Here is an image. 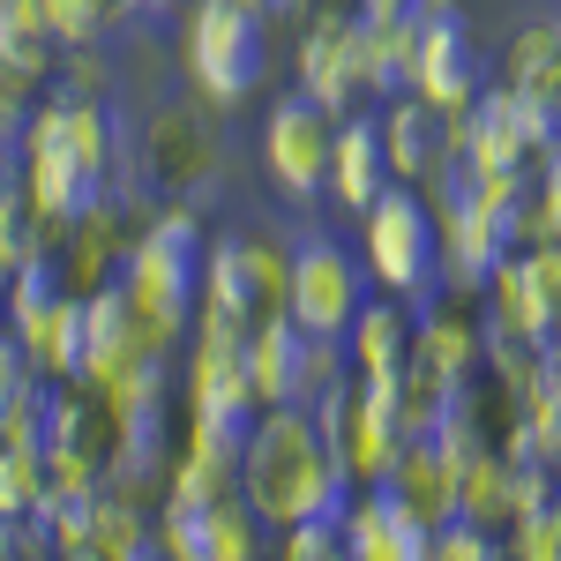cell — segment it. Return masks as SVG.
<instances>
[{
	"label": "cell",
	"mask_w": 561,
	"mask_h": 561,
	"mask_svg": "<svg viewBox=\"0 0 561 561\" xmlns=\"http://www.w3.org/2000/svg\"><path fill=\"white\" fill-rule=\"evenodd\" d=\"M300 98H314L330 121L345 113V105H359L367 90H375V60H367V15L359 23H314L300 45Z\"/></svg>",
	"instance_id": "ba28073f"
},
{
	"label": "cell",
	"mask_w": 561,
	"mask_h": 561,
	"mask_svg": "<svg viewBox=\"0 0 561 561\" xmlns=\"http://www.w3.org/2000/svg\"><path fill=\"white\" fill-rule=\"evenodd\" d=\"M337 524H345L352 561H427V539H434V524H420L389 486H352Z\"/></svg>",
	"instance_id": "9c48e42d"
},
{
	"label": "cell",
	"mask_w": 561,
	"mask_h": 561,
	"mask_svg": "<svg viewBox=\"0 0 561 561\" xmlns=\"http://www.w3.org/2000/svg\"><path fill=\"white\" fill-rule=\"evenodd\" d=\"M412 0H367V15H404Z\"/></svg>",
	"instance_id": "484cf974"
},
{
	"label": "cell",
	"mask_w": 561,
	"mask_h": 561,
	"mask_svg": "<svg viewBox=\"0 0 561 561\" xmlns=\"http://www.w3.org/2000/svg\"><path fill=\"white\" fill-rule=\"evenodd\" d=\"M510 554H517V561H561V502H554V510H539V517H517Z\"/></svg>",
	"instance_id": "cb8c5ba5"
},
{
	"label": "cell",
	"mask_w": 561,
	"mask_h": 561,
	"mask_svg": "<svg viewBox=\"0 0 561 561\" xmlns=\"http://www.w3.org/2000/svg\"><path fill=\"white\" fill-rule=\"evenodd\" d=\"M285 561H352L345 524H337V517H307V524H293V531H285Z\"/></svg>",
	"instance_id": "7402d4cb"
},
{
	"label": "cell",
	"mask_w": 561,
	"mask_h": 561,
	"mask_svg": "<svg viewBox=\"0 0 561 561\" xmlns=\"http://www.w3.org/2000/svg\"><path fill=\"white\" fill-rule=\"evenodd\" d=\"M427 561H502V547H494V531H479V524L449 517V524H434Z\"/></svg>",
	"instance_id": "603a6c76"
},
{
	"label": "cell",
	"mask_w": 561,
	"mask_h": 561,
	"mask_svg": "<svg viewBox=\"0 0 561 561\" xmlns=\"http://www.w3.org/2000/svg\"><path fill=\"white\" fill-rule=\"evenodd\" d=\"M345 359L359 382H397L412 367V314L397 300H367L345 330Z\"/></svg>",
	"instance_id": "5bb4252c"
},
{
	"label": "cell",
	"mask_w": 561,
	"mask_h": 561,
	"mask_svg": "<svg viewBox=\"0 0 561 561\" xmlns=\"http://www.w3.org/2000/svg\"><path fill=\"white\" fill-rule=\"evenodd\" d=\"M210 158H217V142H210L195 105L150 113V128H142V173L158 180V187H195V180L210 173Z\"/></svg>",
	"instance_id": "7c38bea8"
},
{
	"label": "cell",
	"mask_w": 561,
	"mask_h": 561,
	"mask_svg": "<svg viewBox=\"0 0 561 561\" xmlns=\"http://www.w3.org/2000/svg\"><path fill=\"white\" fill-rule=\"evenodd\" d=\"M53 23H45V0H0V76H45L53 60Z\"/></svg>",
	"instance_id": "e0dca14e"
},
{
	"label": "cell",
	"mask_w": 561,
	"mask_h": 561,
	"mask_svg": "<svg viewBox=\"0 0 561 561\" xmlns=\"http://www.w3.org/2000/svg\"><path fill=\"white\" fill-rule=\"evenodd\" d=\"M359 307H367V270L330 240H307L293 255V277H285V314L307 337H345Z\"/></svg>",
	"instance_id": "8992f818"
},
{
	"label": "cell",
	"mask_w": 561,
	"mask_h": 561,
	"mask_svg": "<svg viewBox=\"0 0 561 561\" xmlns=\"http://www.w3.org/2000/svg\"><path fill=\"white\" fill-rule=\"evenodd\" d=\"M330 150H337V121L314 98H285L262 121V165L285 195H322L330 187Z\"/></svg>",
	"instance_id": "52a82bcc"
},
{
	"label": "cell",
	"mask_w": 561,
	"mask_h": 561,
	"mask_svg": "<svg viewBox=\"0 0 561 561\" xmlns=\"http://www.w3.org/2000/svg\"><path fill=\"white\" fill-rule=\"evenodd\" d=\"M45 486H53V465L31 457V449H8V442H0V517L8 524L31 517V510L45 502Z\"/></svg>",
	"instance_id": "ffe728a7"
},
{
	"label": "cell",
	"mask_w": 561,
	"mask_h": 561,
	"mask_svg": "<svg viewBox=\"0 0 561 561\" xmlns=\"http://www.w3.org/2000/svg\"><path fill=\"white\" fill-rule=\"evenodd\" d=\"M389 150H382V121H345L337 128V150H330V195L345 203V210H375L389 195Z\"/></svg>",
	"instance_id": "4fadbf2b"
},
{
	"label": "cell",
	"mask_w": 561,
	"mask_h": 561,
	"mask_svg": "<svg viewBox=\"0 0 561 561\" xmlns=\"http://www.w3.org/2000/svg\"><path fill=\"white\" fill-rule=\"evenodd\" d=\"M382 150H389V173L397 180H434L457 158V121L412 90V98H397L382 113Z\"/></svg>",
	"instance_id": "8fae6325"
},
{
	"label": "cell",
	"mask_w": 561,
	"mask_h": 561,
	"mask_svg": "<svg viewBox=\"0 0 561 561\" xmlns=\"http://www.w3.org/2000/svg\"><path fill=\"white\" fill-rule=\"evenodd\" d=\"M359 232H367V277L382 285L389 300H404V293H420L434 277V255H442V232H434V210L420 195H404V187H389L375 210L359 217Z\"/></svg>",
	"instance_id": "5b68a950"
},
{
	"label": "cell",
	"mask_w": 561,
	"mask_h": 561,
	"mask_svg": "<svg viewBox=\"0 0 561 561\" xmlns=\"http://www.w3.org/2000/svg\"><path fill=\"white\" fill-rule=\"evenodd\" d=\"M561 76V23H531L517 45H510V90L524 98H547Z\"/></svg>",
	"instance_id": "ac0fdd59"
},
{
	"label": "cell",
	"mask_w": 561,
	"mask_h": 561,
	"mask_svg": "<svg viewBox=\"0 0 561 561\" xmlns=\"http://www.w3.org/2000/svg\"><path fill=\"white\" fill-rule=\"evenodd\" d=\"M187 76H195V90L210 105H240L270 76L262 15L248 0H203V8H187Z\"/></svg>",
	"instance_id": "277c9868"
},
{
	"label": "cell",
	"mask_w": 561,
	"mask_h": 561,
	"mask_svg": "<svg viewBox=\"0 0 561 561\" xmlns=\"http://www.w3.org/2000/svg\"><path fill=\"white\" fill-rule=\"evenodd\" d=\"M300 367H307V330L293 314H270L255 337H248V375H255L262 412L270 404H300Z\"/></svg>",
	"instance_id": "9a60e30c"
},
{
	"label": "cell",
	"mask_w": 561,
	"mask_h": 561,
	"mask_svg": "<svg viewBox=\"0 0 561 561\" xmlns=\"http://www.w3.org/2000/svg\"><path fill=\"white\" fill-rule=\"evenodd\" d=\"M128 300L142 307V322L180 345L195 307H203V232H195V210H165L158 225H142V240L128 248V270H121Z\"/></svg>",
	"instance_id": "3957f363"
},
{
	"label": "cell",
	"mask_w": 561,
	"mask_h": 561,
	"mask_svg": "<svg viewBox=\"0 0 561 561\" xmlns=\"http://www.w3.org/2000/svg\"><path fill=\"white\" fill-rule=\"evenodd\" d=\"M0 307H8V270H0Z\"/></svg>",
	"instance_id": "83f0119b"
},
{
	"label": "cell",
	"mask_w": 561,
	"mask_h": 561,
	"mask_svg": "<svg viewBox=\"0 0 561 561\" xmlns=\"http://www.w3.org/2000/svg\"><path fill=\"white\" fill-rule=\"evenodd\" d=\"M262 539H270V524L232 494V502H217L210 510V539H203V561H262Z\"/></svg>",
	"instance_id": "d6986e66"
},
{
	"label": "cell",
	"mask_w": 561,
	"mask_h": 561,
	"mask_svg": "<svg viewBox=\"0 0 561 561\" xmlns=\"http://www.w3.org/2000/svg\"><path fill=\"white\" fill-rule=\"evenodd\" d=\"M240 502L255 510L270 531H293L307 517H345L352 479L345 465L330 457V442L314 427L307 404H270L255 427H248V449H240Z\"/></svg>",
	"instance_id": "6da1fadb"
},
{
	"label": "cell",
	"mask_w": 561,
	"mask_h": 561,
	"mask_svg": "<svg viewBox=\"0 0 561 561\" xmlns=\"http://www.w3.org/2000/svg\"><path fill=\"white\" fill-rule=\"evenodd\" d=\"M31 217H38L31 187H23V180H0V270H15V262H31L45 248V232Z\"/></svg>",
	"instance_id": "44dd1931"
},
{
	"label": "cell",
	"mask_w": 561,
	"mask_h": 561,
	"mask_svg": "<svg viewBox=\"0 0 561 561\" xmlns=\"http://www.w3.org/2000/svg\"><path fill=\"white\" fill-rule=\"evenodd\" d=\"M187 404H195V420H240V427H255L262 397H255V375H248V345H232V337H195Z\"/></svg>",
	"instance_id": "30bf717a"
},
{
	"label": "cell",
	"mask_w": 561,
	"mask_h": 561,
	"mask_svg": "<svg viewBox=\"0 0 561 561\" xmlns=\"http://www.w3.org/2000/svg\"><path fill=\"white\" fill-rule=\"evenodd\" d=\"M547 113H554V121H561V76H554V90H547Z\"/></svg>",
	"instance_id": "4316f807"
},
{
	"label": "cell",
	"mask_w": 561,
	"mask_h": 561,
	"mask_svg": "<svg viewBox=\"0 0 561 561\" xmlns=\"http://www.w3.org/2000/svg\"><path fill=\"white\" fill-rule=\"evenodd\" d=\"M31 382H38V359L23 352V337H15V330H0V420L15 412V397H23Z\"/></svg>",
	"instance_id": "d4e9b609"
},
{
	"label": "cell",
	"mask_w": 561,
	"mask_h": 561,
	"mask_svg": "<svg viewBox=\"0 0 561 561\" xmlns=\"http://www.w3.org/2000/svg\"><path fill=\"white\" fill-rule=\"evenodd\" d=\"M412 367H427L434 382H472L486 367V330L472 314H427L412 330Z\"/></svg>",
	"instance_id": "2e32d148"
},
{
	"label": "cell",
	"mask_w": 561,
	"mask_h": 561,
	"mask_svg": "<svg viewBox=\"0 0 561 561\" xmlns=\"http://www.w3.org/2000/svg\"><path fill=\"white\" fill-rule=\"evenodd\" d=\"M105 165H113V121L98 98H53L23 128V187L38 203L45 232H68L90 203H105Z\"/></svg>",
	"instance_id": "7a4b0ae2"
}]
</instances>
